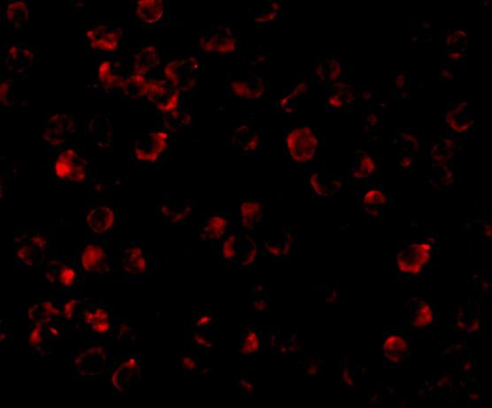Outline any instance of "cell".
I'll return each instance as SVG.
<instances>
[{
  "instance_id": "32",
  "label": "cell",
  "mask_w": 492,
  "mask_h": 408,
  "mask_svg": "<svg viewBox=\"0 0 492 408\" xmlns=\"http://www.w3.org/2000/svg\"><path fill=\"white\" fill-rule=\"evenodd\" d=\"M98 78L105 87L112 89L122 87L124 80H125L122 78L119 64L112 63V61H105L100 65Z\"/></svg>"
},
{
  "instance_id": "34",
  "label": "cell",
  "mask_w": 492,
  "mask_h": 408,
  "mask_svg": "<svg viewBox=\"0 0 492 408\" xmlns=\"http://www.w3.org/2000/svg\"><path fill=\"white\" fill-rule=\"evenodd\" d=\"M122 88L127 98L138 100L147 94V80L145 75L134 74L124 80Z\"/></svg>"
},
{
  "instance_id": "13",
  "label": "cell",
  "mask_w": 492,
  "mask_h": 408,
  "mask_svg": "<svg viewBox=\"0 0 492 408\" xmlns=\"http://www.w3.org/2000/svg\"><path fill=\"white\" fill-rule=\"evenodd\" d=\"M199 71V61L194 58H178L167 63L164 75L180 93L189 92L198 83Z\"/></svg>"
},
{
  "instance_id": "36",
  "label": "cell",
  "mask_w": 492,
  "mask_h": 408,
  "mask_svg": "<svg viewBox=\"0 0 492 408\" xmlns=\"http://www.w3.org/2000/svg\"><path fill=\"white\" fill-rule=\"evenodd\" d=\"M409 346L404 338L399 336H392L386 340L384 345L385 353L387 358L392 362H399L407 355Z\"/></svg>"
},
{
  "instance_id": "5",
  "label": "cell",
  "mask_w": 492,
  "mask_h": 408,
  "mask_svg": "<svg viewBox=\"0 0 492 408\" xmlns=\"http://www.w3.org/2000/svg\"><path fill=\"white\" fill-rule=\"evenodd\" d=\"M142 380V358L134 353L112 355L104 382L112 395L127 397Z\"/></svg>"
},
{
  "instance_id": "3",
  "label": "cell",
  "mask_w": 492,
  "mask_h": 408,
  "mask_svg": "<svg viewBox=\"0 0 492 408\" xmlns=\"http://www.w3.org/2000/svg\"><path fill=\"white\" fill-rule=\"evenodd\" d=\"M54 254L53 241L41 229L21 227L16 231L14 261L20 267L38 271Z\"/></svg>"
},
{
  "instance_id": "22",
  "label": "cell",
  "mask_w": 492,
  "mask_h": 408,
  "mask_svg": "<svg viewBox=\"0 0 492 408\" xmlns=\"http://www.w3.org/2000/svg\"><path fill=\"white\" fill-rule=\"evenodd\" d=\"M83 298H85L76 297L73 294L63 296L62 315L59 325L63 328L67 333L69 330L71 333H78L80 307H81Z\"/></svg>"
},
{
  "instance_id": "30",
  "label": "cell",
  "mask_w": 492,
  "mask_h": 408,
  "mask_svg": "<svg viewBox=\"0 0 492 408\" xmlns=\"http://www.w3.org/2000/svg\"><path fill=\"white\" fill-rule=\"evenodd\" d=\"M283 14V3L281 1L268 2V6L261 7V10L251 14L253 21L260 26H268L281 19Z\"/></svg>"
},
{
  "instance_id": "18",
  "label": "cell",
  "mask_w": 492,
  "mask_h": 408,
  "mask_svg": "<svg viewBox=\"0 0 492 408\" xmlns=\"http://www.w3.org/2000/svg\"><path fill=\"white\" fill-rule=\"evenodd\" d=\"M432 246L427 243H414L401 251L399 256V268L404 274L417 276L428 263L431 258Z\"/></svg>"
},
{
  "instance_id": "12",
  "label": "cell",
  "mask_w": 492,
  "mask_h": 408,
  "mask_svg": "<svg viewBox=\"0 0 492 408\" xmlns=\"http://www.w3.org/2000/svg\"><path fill=\"white\" fill-rule=\"evenodd\" d=\"M169 147V133L162 130H152L136 140L134 158L140 163H156Z\"/></svg>"
},
{
  "instance_id": "45",
  "label": "cell",
  "mask_w": 492,
  "mask_h": 408,
  "mask_svg": "<svg viewBox=\"0 0 492 408\" xmlns=\"http://www.w3.org/2000/svg\"><path fill=\"white\" fill-rule=\"evenodd\" d=\"M242 388L247 392H253V386L248 381H242Z\"/></svg>"
},
{
  "instance_id": "9",
  "label": "cell",
  "mask_w": 492,
  "mask_h": 408,
  "mask_svg": "<svg viewBox=\"0 0 492 408\" xmlns=\"http://www.w3.org/2000/svg\"><path fill=\"white\" fill-rule=\"evenodd\" d=\"M45 282L57 288L60 296L71 295L83 280L81 273L74 267L68 258L60 254H54L43 268Z\"/></svg>"
},
{
  "instance_id": "31",
  "label": "cell",
  "mask_w": 492,
  "mask_h": 408,
  "mask_svg": "<svg viewBox=\"0 0 492 408\" xmlns=\"http://www.w3.org/2000/svg\"><path fill=\"white\" fill-rule=\"evenodd\" d=\"M7 51L6 64L10 70L24 71L28 68L32 59L30 51L23 47L12 46Z\"/></svg>"
},
{
  "instance_id": "26",
  "label": "cell",
  "mask_w": 492,
  "mask_h": 408,
  "mask_svg": "<svg viewBox=\"0 0 492 408\" xmlns=\"http://www.w3.org/2000/svg\"><path fill=\"white\" fill-rule=\"evenodd\" d=\"M137 16L145 23L155 24L165 16L166 2L162 0H145L137 1L136 5Z\"/></svg>"
},
{
  "instance_id": "41",
  "label": "cell",
  "mask_w": 492,
  "mask_h": 408,
  "mask_svg": "<svg viewBox=\"0 0 492 408\" xmlns=\"http://www.w3.org/2000/svg\"><path fill=\"white\" fill-rule=\"evenodd\" d=\"M415 326L424 327L431 323L433 319V309L431 305L422 302L419 305L417 317H415Z\"/></svg>"
},
{
  "instance_id": "28",
  "label": "cell",
  "mask_w": 492,
  "mask_h": 408,
  "mask_svg": "<svg viewBox=\"0 0 492 408\" xmlns=\"http://www.w3.org/2000/svg\"><path fill=\"white\" fill-rule=\"evenodd\" d=\"M265 205L261 199H246L242 203L241 219L244 227L253 229L263 216Z\"/></svg>"
},
{
  "instance_id": "19",
  "label": "cell",
  "mask_w": 492,
  "mask_h": 408,
  "mask_svg": "<svg viewBox=\"0 0 492 408\" xmlns=\"http://www.w3.org/2000/svg\"><path fill=\"white\" fill-rule=\"evenodd\" d=\"M229 137L231 147L246 155H256L263 147L264 137L260 127L244 125L236 127Z\"/></svg>"
},
{
  "instance_id": "20",
  "label": "cell",
  "mask_w": 492,
  "mask_h": 408,
  "mask_svg": "<svg viewBox=\"0 0 492 408\" xmlns=\"http://www.w3.org/2000/svg\"><path fill=\"white\" fill-rule=\"evenodd\" d=\"M28 352L38 360L47 358L56 351V342L50 337L46 327L41 323L28 322Z\"/></svg>"
},
{
  "instance_id": "6",
  "label": "cell",
  "mask_w": 492,
  "mask_h": 408,
  "mask_svg": "<svg viewBox=\"0 0 492 408\" xmlns=\"http://www.w3.org/2000/svg\"><path fill=\"white\" fill-rule=\"evenodd\" d=\"M241 34L235 27L218 21L200 36V50L206 56L236 57L241 54Z\"/></svg>"
},
{
  "instance_id": "38",
  "label": "cell",
  "mask_w": 492,
  "mask_h": 408,
  "mask_svg": "<svg viewBox=\"0 0 492 408\" xmlns=\"http://www.w3.org/2000/svg\"><path fill=\"white\" fill-rule=\"evenodd\" d=\"M239 241V235L236 233H231L226 236L221 245V255L225 261H234L238 257Z\"/></svg>"
},
{
  "instance_id": "44",
  "label": "cell",
  "mask_w": 492,
  "mask_h": 408,
  "mask_svg": "<svg viewBox=\"0 0 492 408\" xmlns=\"http://www.w3.org/2000/svg\"><path fill=\"white\" fill-rule=\"evenodd\" d=\"M212 315L200 314L197 316V318L194 319V322H193V327H194L196 330H200L202 329V328L209 326L210 324H212Z\"/></svg>"
},
{
  "instance_id": "24",
  "label": "cell",
  "mask_w": 492,
  "mask_h": 408,
  "mask_svg": "<svg viewBox=\"0 0 492 408\" xmlns=\"http://www.w3.org/2000/svg\"><path fill=\"white\" fill-rule=\"evenodd\" d=\"M326 108L333 112H338L349 107L353 100L351 86L345 83H334L327 90Z\"/></svg>"
},
{
  "instance_id": "29",
  "label": "cell",
  "mask_w": 492,
  "mask_h": 408,
  "mask_svg": "<svg viewBox=\"0 0 492 408\" xmlns=\"http://www.w3.org/2000/svg\"><path fill=\"white\" fill-rule=\"evenodd\" d=\"M313 192L323 198H329L342 187L339 178L331 176H323L320 173L313 174L310 179Z\"/></svg>"
},
{
  "instance_id": "33",
  "label": "cell",
  "mask_w": 492,
  "mask_h": 408,
  "mask_svg": "<svg viewBox=\"0 0 492 408\" xmlns=\"http://www.w3.org/2000/svg\"><path fill=\"white\" fill-rule=\"evenodd\" d=\"M3 16L7 23L14 27L19 28L21 25L27 23L28 18V6L24 2H11L6 7Z\"/></svg>"
},
{
  "instance_id": "43",
  "label": "cell",
  "mask_w": 492,
  "mask_h": 408,
  "mask_svg": "<svg viewBox=\"0 0 492 408\" xmlns=\"http://www.w3.org/2000/svg\"><path fill=\"white\" fill-rule=\"evenodd\" d=\"M192 340L198 347L204 348L211 347V346H212V343H211L209 338H207L205 334H203L201 331H195L192 335Z\"/></svg>"
},
{
  "instance_id": "10",
  "label": "cell",
  "mask_w": 492,
  "mask_h": 408,
  "mask_svg": "<svg viewBox=\"0 0 492 408\" xmlns=\"http://www.w3.org/2000/svg\"><path fill=\"white\" fill-rule=\"evenodd\" d=\"M227 96L238 100H258L266 92V85L260 74L253 70L231 73L226 80Z\"/></svg>"
},
{
  "instance_id": "23",
  "label": "cell",
  "mask_w": 492,
  "mask_h": 408,
  "mask_svg": "<svg viewBox=\"0 0 492 408\" xmlns=\"http://www.w3.org/2000/svg\"><path fill=\"white\" fill-rule=\"evenodd\" d=\"M342 74L341 63L335 58H326L316 63L312 71V81L318 85H330Z\"/></svg>"
},
{
  "instance_id": "16",
  "label": "cell",
  "mask_w": 492,
  "mask_h": 408,
  "mask_svg": "<svg viewBox=\"0 0 492 408\" xmlns=\"http://www.w3.org/2000/svg\"><path fill=\"white\" fill-rule=\"evenodd\" d=\"M76 121L73 115H54L43 125V140L50 147L61 148L75 132Z\"/></svg>"
},
{
  "instance_id": "21",
  "label": "cell",
  "mask_w": 492,
  "mask_h": 408,
  "mask_svg": "<svg viewBox=\"0 0 492 408\" xmlns=\"http://www.w3.org/2000/svg\"><path fill=\"white\" fill-rule=\"evenodd\" d=\"M94 48L112 52L117 48L121 38L119 28L109 25H100L87 32Z\"/></svg>"
},
{
  "instance_id": "8",
  "label": "cell",
  "mask_w": 492,
  "mask_h": 408,
  "mask_svg": "<svg viewBox=\"0 0 492 408\" xmlns=\"http://www.w3.org/2000/svg\"><path fill=\"white\" fill-rule=\"evenodd\" d=\"M287 155L296 164L311 163L318 152V135L311 127L301 125L289 129L284 133Z\"/></svg>"
},
{
  "instance_id": "14",
  "label": "cell",
  "mask_w": 492,
  "mask_h": 408,
  "mask_svg": "<svg viewBox=\"0 0 492 408\" xmlns=\"http://www.w3.org/2000/svg\"><path fill=\"white\" fill-rule=\"evenodd\" d=\"M118 221V214L111 206L100 203L85 206V232L88 235L110 236Z\"/></svg>"
},
{
  "instance_id": "35",
  "label": "cell",
  "mask_w": 492,
  "mask_h": 408,
  "mask_svg": "<svg viewBox=\"0 0 492 408\" xmlns=\"http://www.w3.org/2000/svg\"><path fill=\"white\" fill-rule=\"evenodd\" d=\"M362 200L364 206L377 209V206H384L388 203L389 196L384 188L370 187L362 192Z\"/></svg>"
},
{
  "instance_id": "2",
  "label": "cell",
  "mask_w": 492,
  "mask_h": 408,
  "mask_svg": "<svg viewBox=\"0 0 492 408\" xmlns=\"http://www.w3.org/2000/svg\"><path fill=\"white\" fill-rule=\"evenodd\" d=\"M111 357L108 341L85 338L72 351L71 370L80 380L103 382Z\"/></svg>"
},
{
  "instance_id": "17",
  "label": "cell",
  "mask_w": 492,
  "mask_h": 408,
  "mask_svg": "<svg viewBox=\"0 0 492 408\" xmlns=\"http://www.w3.org/2000/svg\"><path fill=\"white\" fill-rule=\"evenodd\" d=\"M63 296L36 298L28 310V322L43 325L59 324L62 315Z\"/></svg>"
},
{
  "instance_id": "37",
  "label": "cell",
  "mask_w": 492,
  "mask_h": 408,
  "mask_svg": "<svg viewBox=\"0 0 492 408\" xmlns=\"http://www.w3.org/2000/svg\"><path fill=\"white\" fill-rule=\"evenodd\" d=\"M375 170H377V164L370 156L366 154L359 155L353 167V177L360 181L367 180Z\"/></svg>"
},
{
  "instance_id": "39",
  "label": "cell",
  "mask_w": 492,
  "mask_h": 408,
  "mask_svg": "<svg viewBox=\"0 0 492 408\" xmlns=\"http://www.w3.org/2000/svg\"><path fill=\"white\" fill-rule=\"evenodd\" d=\"M261 348V337L255 329L247 330L243 338L240 352L242 355H251L256 352Z\"/></svg>"
},
{
  "instance_id": "7",
  "label": "cell",
  "mask_w": 492,
  "mask_h": 408,
  "mask_svg": "<svg viewBox=\"0 0 492 408\" xmlns=\"http://www.w3.org/2000/svg\"><path fill=\"white\" fill-rule=\"evenodd\" d=\"M155 261L140 241H131L121 251L119 268L127 281L145 283L155 271Z\"/></svg>"
},
{
  "instance_id": "27",
  "label": "cell",
  "mask_w": 492,
  "mask_h": 408,
  "mask_svg": "<svg viewBox=\"0 0 492 408\" xmlns=\"http://www.w3.org/2000/svg\"><path fill=\"white\" fill-rule=\"evenodd\" d=\"M159 58L155 46L144 47L134 57L133 68L135 74L145 75L159 65Z\"/></svg>"
},
{
  "instance_id": "46",
  "label": "cell",
  "mask_w": 492,
  "mask_h": 408,
  "mask_svg": "<svg viewBox=\"0 0 492 408\" xmlns=\"http://www.w3.org/2000/svg\"><path fill=\"white\" fill-rule=\"evenodd\" d=\"M255 305V309L256 310H264L266 305H267V303L264 302L263 300H258L256 302V303H254Z\"/></svg>"
},
{
  "instance_id": "25",
  "label": "cell",
  "mask_w": 492,
  "mask_h": 408,
  "mask_svg": "<svg viewBox=\"0 0 492 408\" xmlns=\"http://www.w3.org/2000/svg\"><path fill=\"white\" fill-rule=\"evenodd\" d=\"M229 221L221 214H207L200 224V236L205 240L221 239L227 233Z\"/></svg>"
},
{
  "instance_id": "1",
  "label": "cell",
  "mask_w": 492,
  "mask_h": 408,
  "mask_svg": "<svg viewBox=\"0 0 492 408\" xmlns=\"http://www.w3.org/2000/svg\"><path fill=\"white\" fill-rule=\"evenodd\" d=\"M110 236H96L90 240L72 243L68 260L81 273L83 279L110 280L116 268L112 247L109 245Z\"/></svg>"
},
{
  "instance_id": "15",
  "label": "cell",
  "mask_w": 492,
  "mask_h": 408,
  "mask_svg": "<svg viewBox=\"0 0 492 408\" xmlns=\"http://www.w3.org/2000/svg\"><path fill=\"white\" fill-rule=\"evenodd\" d=\"M181 93L169 80H149L145 96L164 114H170L179 108Z\"/></svg>"
},
{
  "instance_id": "40",
  "label": "cell",
  "mask_w": 492,
  "mask_h": 408,
  "mask_svg": "<svg viewBox=\"0 0 492 408\" xmlns=\"http://www.w3.org/2000/svg\"><path fill=\"white\" fill-rule=\"evenodd\" d=\"M133 328L127 323L126 319H116L115 329L112 340H123L129 343L134 340Z\"/></svg>"
},
{
  "instance_id": "42",
  "label": "cell",
  "mask_w": 492,
  "mask_h": 408,
  "mask_svg": "<svg viewBox=\"0 0 492 408\" xmlns=\"http://www.w3.org/2000/svg\"><path fill=\"white\" fill-rule=\"evenodd\" d=\"M180 364L182 369L187 370L189 372H193V371L198 370L199 367L198 359L193 355H184L182 357Z\"/></svg>"
},
{
  "instance_id": "11",
  "label": "cell",
  "mask_w": 492,
  "mask_h": 408,
  "mask_svg": "<svg viewBox=\"0 0 492 408\" xmlns=\"http://www.w3.org/2000/svg\"><path fill=\"white\" fill-rule=\"evenodd\" d=\"M53 172L65 183L79 184L87 177V162L74 148H65L54 159Z\"/></svg>"
},
{
  "instance_id": "4",
  "label": "cell",
  "mask_w": 492,
  "mask_h": 408,
  "mask_svg": "<svg viewBox=\"0 0 492 408\" xmlns=\"http://www.w3.org/2000/svg\"><path fill=\"white\" fill-rule=\"evenodd\" d=\"M116 319L114 308L107 301L85 298L80 307L78 333H82L85 338L112 340Z\"/></svg>"
}]
</instances>
